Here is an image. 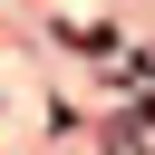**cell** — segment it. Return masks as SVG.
Masks as SVG:
<instances>
[{
	"instance_id": "cell-1",
	"label": "cell",
	"mask_w": 155,
	"mask_h": 155,
	"mask_svg": "<svg viewBox=\"0 0 155 155\" xmlns=\"http://www.w3.org/2000/svg\"><path fill=\"white\" fill-rule=\"evenodd\" d=\"M136 126H145V116H116V126H107V155H155V145H145Z\"/></svg>"
}]
</instances>
